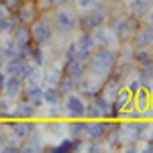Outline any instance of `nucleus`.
<instances>
[{
    "instance_id": "obj_1",
    "label": "nucleus",
    "mask_w": 153,
    "mask_h": 153,
    "mask_svg": "<svg viewBox=\"0 0 153 153\" xmlns=\"http://www.w3.org/2000/svg\"><path fill=\"white\" fill-rule=\"evenodd\" d=\"M114 65H117V53L106 45H102L98 51L94 49V53L88 59V68L94 78H108L114 71Z\"/></svg>"
},
{
    "instance_id": "obj_2",
    "label": "nucleus",
    "mask_w": 153,
    "mask_h": 153,
    "mask_svg": "<svg viewBox=\"0 0 153 153\" xmlns=\"http://www.w3.org/2000/svg\"><path fill=\"white\" fill-rule=\"evenodd\" d=\"M31 39L41 47L51 43V39H53V23H51V19H47V16L37 19L33 23V27H31Z\"/></svg>"
},
{
    "instance_id": "obj_3",
    "label": "nucleus",
    "mask_w": 153,
    "mask_h": 153,
    "mask_svg": "<svg viewBox=\"0 0 153 153\" xmlns=\"http://www.w3.org/2000/svg\"><path fill=\"white\" fill-rule=\"evenodd\" d=\"M106 21H108V10L104 6H94L88 14H84L82 19H78V25L84 31H94L98 27H102Z\"/></svg>"
},
{
    "instance_id": "obj_4",
    "label": "nucleus",
    "mask_w": 153,
    "mask_h": 153,
    "mask_svg": "<svg viewBox=\"0 0 153 153\" xmlns=\"http://www.w3.org/2000/svg\"><path fill=\"white\" fill-rule=\"evenodd\" d=\"M74 45H76V53H78V59H80V61H88L90 55L94 53V49L98 47L92 31H84L82 35L74 41Z\"/></svg>"
},
{
    "instance_id": "obj_5",
    "label": "nucleus",
    "mask_w": 153,
    "mask_h": 153,
    "mask_svg": "<svg viewBox=\"0 0 153 153\" xmlns=\"http://www.w3.org/2000/svg\"><path fill=\"white\" fill-rule=\"evenodd\" d=\"M51 23H53V29L57 33H71L76 29V25H78V16L71 10H68V8H59L53 14V21Z\"/></svg>"
},
{
    "instance_id": "obj_6",
    "label": "nucleus",
    "mask_w": 153,
    "mask_h": 153,
    "mask_svg": "<svg viewBox=\"0 0 153 153\" xmlns=\"http://www.w3.org/2000/svg\"><path fill=\"white\" fill-rule=\"evenodd\" d=\"M63 104H65V112L74 118H82L84 112H86V100H84L82 96L74 94V92L65 96V102Z\"/></svg>"
},
{
    "instance_id": "obj_7",
    "label": "nucleus",
    "mask_w": 153,
    "mask_h": 153,
    "mask_svg": "<svg viewBox=\"0 0 153 153\" xmlns=\"http://www.w3.org/2000/svg\"><path fill=\"white\" fill-rule=\"evenodd\" d=\"M37 127H39V125H33V123H10V125H6V129L12 133V139H16V141H21V143H23Z\"/></svg>"
},
{
    "instance_id": "obj_8",
    "label": "nucleus",
    "mask_w": 153,
    "mask_h": 153,
    "mask_svg": "<svg viewBox=\"0 0 153 153\" xmlns=\"http://www.w3.org/2000/svg\"><path fill=\"white\" fill-rule=\"evenodd\" d=\"M133 43H135V49H147L149 45H153V27L151 25H143L141 29L137 31Z\"/></svg>"
},
{
    "instance_id": "obj_9",
    "label": "nucleus",
    "mask_w": 153,
    "mask_h": 153,
    "mask_svg": "<svg viewBox=\"0 0 153 153\" xmlns=\"http://www.w3.org/2000/svg\"><path fill=\"white\" fill-rule=\"evenodd\" d=\"M106 133H108V125L106 123H88L84 137L90 139V141H102L106 137Z\"/></svg>"
},
{
    "instance_id": "obj_10",
    "label": "nucleus",
    "mask_w": 153,
    "mask_h": 153,
    "mask_svg": "<svg viewBox=\"0 0 153 153\" xmlns=\"http://www.w3.org/2000/svg\"><path fill=\"white\" fill-rule=\"evenodd\" d=\"M120 84H123V71H112L104 84V96L108 98H114L120 92Z\"/></svg>"
},
{
    "instance_id": "obj_11",
    "label": "nucleus",
    "mask_w": 153,
    "mask_h": 153,
    "mask_svg": "<svg viewBox=\"0 0 153 153\" xmlns=\"http://www.w3.org/2000/svg\"><path fill=\"white\" fill-rule=\"evenodd\" d=\"M84 143V137H70V139H63L59 141L55 147H49V151L55 153H65V151H78Z\"/></svg>"
},
{
    "instance_id": "obj_12",
    "label": "nucleus",
    "mask_w": 153,
    "mask_h": 153,
    "mask_svg": "<svg viewBox=\"0 0 153 153\" xmlns=\"http://www.w3.org/2000/svg\"><path fill=\"white\" fill-rule=\"evenodd\" d=\"M4 94L8 98H16V96L23 92V78L21 76H6V82H4Z\"/></svg>"
},
{
    "instance_id": "obj_13",
    "label": "nucleus",
    "mask_w": 153,
    "mask_h": 153,
    "mask_svg": "<svg viewBox=\"0 0 153 153\" xmlns=\"http://www.w3.org/2000/svg\"><path fill=\"white\" fill-rule=\"evenodd\" d=\"M63 74H65V76H70V78H74V80L78 82V80H82L84 76H86V65H84V61H80V59L65 61Z\"/></svg>"
},
{
    "instance_id": "obj_14",
    "label": "nucleus",
    "mask_w": 153,
    "mask_h": 153,
    "mask_svg": "<svg viewBox=\"0 0 153 153\" xmlns=\"http://www.w3.org/2000/svg\"><path fill=\"white\" fill-rule=\"evenodd\" d=\"M110 31H112V35L117 37V39H123L125 35L131 33V19H127V16L114 19V21L110 23Z\"/></svg>"
},
{
    "instance_id": "obj_15",
    "label": "nucleus",
    "mask_w": 153,
    "mask_h": 153,
    "mask_svg": "<svg viewBox=\"0 0 153 153\" xmlns=\"http://www.w3.org/2000/svg\"><path fill=\"white\" fill-rule=\"evenodd\" d=\"M123 129L127 131V133H131L129 135L131 143H137V141H141L145 131L149 129V123H129V125H123Z\"/></svg>"
},
{
    "instance_id": "obj_16",
    "label": "nucleus",
    "mask_w": 153,
    "mask_h": 153,
    "mask_svg": "<svg viewBox=\"0 0 153 153\" xmlns=\"http://www.w3.org/2000/svg\"><path fill=\"white\" fill-rule=\"evenodd\" d=\"M61 102V92L57 90V86H43V104L55 106Z\"/></svg>"
},
{
    "instance_id": "obj_17",
    "label": "nucleus",
    "mask_w": 153,
    "mask_h": 153,
    "mask_svg": "<svg viewBox=\"0 0 153 153\" xmlns=\"http://www.w3.org/2000/svg\"><path fill=\"white\" fill-rule=\"evenodd\" d=\"M12 39H14V43H16V47H21L25 45L27 41H31V29L27 27L25 23H21L14 31H12Z\"/></svg>"
},
{
    "instance_id": "obj_18",
    "label": "nucleus",
    "mask_w": 153,
    "mask_h": 153,
    "mask_svg": "<svg viewBox=\"0 0 153 153\" xmlns=\"http://www.w3.org/2000/svg\"><path fill=\"white\" fill-rule=\"evenodd\" d=\"M37 112H39V108H35L29 100L19 102V104L14 106V110H12V114H14V117H35Z\"/></svg>"
},
{
    "instance_id": "obj_19",
    "label": "nucleus",
    "mask_w": 153,
    "mask_h": 153,
    "mask_svg": "<svg viewBox=\"0 0 153 153\" xmlns=\"http://www.w3.org/2000/svg\"><path fill=\"white\" fill-rule=\"evenodd\" d=\"M23 63H25V59L16 55V57L8 59L2 68H4V71H6V76H21V71H23Z\"/></svg>"
},
{
    "instance_id": "obj_20",
    "label": "nucleus",
    "mask_w": 153,
    "mask_h": 153,
    "mask_svg": "<svg viewBox=\"0 0 153 153\" xmlns=\"http://www.w3.org/2000/svg\"><path fill=\"white\" fill-rule=\"evenodd\" d=\"M78 88V82L74 80V78H70V76H61L59 78V82H57V90L61 92V96H68V94H71L74 90Z\"/></svg>"
},
{
    "instance_id": "obj_21",
    "label": "nucleus",
    "mask_w": 153,
    "mask_h": 153,
    "mask_svg": "<svg viewBox=\"0 0 153 153\" xmlns=\"http://www.w3.org/2000/svg\"><path fill=\"white\" fill-rule=\"evenodd\" d=\"M78 88H80V92H82L84 96H96L100 92L94 80H90V78H86V76H84L82 80H78Z\"/></svg>"
},
{
    "instance_id": "obj_22",
    "label": "nucleus",
    "mask_w": 153,
    "mask_h": 153,
    "mask_svg": "<svg viewBox=\"0 0 153 153\" xmlns=\"http://www.w3.org/2000/svg\"><path fill=\"white\" fill-rule=\"evenodd\" d=\"M19 6H21L19 12H16L19 23H31V21H35V8H33V4H25V2H21Z\"/></svg>"
},
{
    "instance_id": "obj_23",
    "label": "nucleus",
    "mask_w": 153,
    "mask_h": 153,
    "mask_svg": "<svg viewBox=\"0 0 153 153\" xmlns=\"http://www.w3.org/2000/svg\"><path fill=\"white\" fill-rule=\"evenodd\" d=\"M114 98H117V100L112 102V114H120V112H123V108L129 104L131 92H129V90H125V92L120 90V92H118V94L114 96Z\"/></svg>"
},
{
    "instance_id": "obj_24",
    "label": "nucleus",
    "mask_w": 153,
    "mask_h": 153,
    "mask_svg": "<svg viewBox=\"0 0 153 153\" xmlns=\"http://www.w3.org/2000/svg\"><path fill=\"white\" fill-rule=\"evenodd\" d=\"M92 35H94V39H96L98 45H110V41H112V37H114V35H112V31H106V29H104V25L98 27V29H94Z\"/></svg>"
},
{
    "instance_id": "obj_25",
    "label": "nucleus",
    "mask_w": 153,
    "mask_h": 153,
    "mask_svg": "<svg viewBox=\"0 0 153 153\" xmlns=\"http://www.w3.org/2000/svg\"><path fill=\"white\" fill-rule=\"evenodd\" d=\"M92 100H94V104L102 110V114H112V102H110L108 96H104V94L98 92L96 96H92Z\"/></svg>"
},
{
    "instance_id": "obj_26",
    "label": "nucleus",
    "mask_w": 153,
    "mask_h": 153,
    "mask_svg": "<svg viewBox=\"0 0 153 153\" xmlns=\"http://www.w3.org/2000/svg\"><path fill=\"white\" fill-rule=\"evenodd\" d=\"M131 8L137 16H145V14L151 12V0H133Z\"/></svg>"
},
{
    "instance_id": "obj_27",
    "label": "nucleus",
    "mask_w": 153,
    "mask_h": 153,
    "mask_svg": "<svg viewBox=\"0 0 153 153\" xmlns=\"http://www.w3.org/2000/svg\"><path fill=\"white\" fill-rule=\"evenodd\" d=\"M86 125H88V123H84V120H76V123H70L65 129L70 131V137H84Z\"/></svg>"
},
{
    "instance_id": "obj_28",
    "label": "nucleus",
    "mask_w": 153,
    "mask_h": 153,
    "mask_svg": "<svg viewBox=\"0 0 153 153\" xmlns=\"http://www.w3.org/2000/svg\"><path fill=\"white\" fill-rule=\"evenodd\" d=\"M135 102H137V108L143 112V110L147 108V104H149V90L143 88L141 92H137V94H135Z\"/></svg>"
},
{
    "instance_id": "obj_29",
    "label": "nucleus",
    "mask_w": 153,
    "mask_h": 153,
    "mask_svg": "<svg viewBox=\"0 0 153 153\" xmlns=\"http://www.w3.org/2000/svg\"><path fill=\"white\" fill-rule=\"evenodd\" d=\"M84 117H88V118H100V117H104V114H102V110H100V108L94 104V100H92V102H86V112H84Z\"/></svg>"
},
{
    "instance_id": "obj_30",
    "label": "nucleus",
    "mask_w": 153,
    "mask_h": 153,
    "mask_svg": "<svg viewBox=\"0 0 153 153\" xmlns=\"http://www.w3.org/2000/svg\"><path fill=\"white\" fill-rule=\"evenodd\" d=\"M31 61H33V63H35V65H39V68H41V65H43V63H45V53H43V49H41V45H37V47H33V53H31Z\"/></svg>"
},
{
    "instance_id": "obj_31",
    "label": "nucleus",
    "mask_w": 153,
    "mask_h": 153,
    "mask_svg": "<svg viewBox=\"0 0 153 153\" xmlns=\"http://www.w3.org/2000/svg\"><path fill=\"white\" fill-rule=\"evenodd\" d=\"M135 61H137L139 65H147V63H151V61H153V57L149 55L147 49H137V53H135Z\"/></svg>"
},
{
    "instance_id": "obj_32",
    "label": "nucleus",
    "mask_w": 153,
    "mask_h": 153,
    "mask_svg": "<svg viewBox=\"0 0 153 153\" xmlns=\"http://www.w3.org/2000/svg\"><path fill=\"white\" fill-rule=\"evenodd\" d=\"M127 90H129L131 94H137V92L141 90V80H139L137 76H135L133 80H129V84H127Z\"/></svg>"
},
{
    "instance_id": "obj_33",
    "label": "nucleus",
    "mask_w": 153,
    "mask_h": 153,
    "mask_svg": "<svg viewBox=\"0 0 153 153\" xmlns=\"http://www.w3.org/2000/svg\"><path fill=\"white\" fill-rule=\"evenodd\" d=\"M71 59H78V53H76V45L70 43L68 49H65V61H71Z\"/></svg>"
},
{
    "instance_id": "obj_34",
    "label": "nucleus",
    "mask_w": 153,
    "mask_h": 153,
    "mask_svg": "<svg viewBox=\"0 0 153 153\" xmlns=\"http://www.w3.org/2000/svg\"><path fill=\"white\" fill-rule=\"evenodd\" d=\"M88 149L90 151H100L102 149V141H90L88 143Z\"/></svg>"
},
{
    "instance_id": "obj_35",
    "label": "nucleus",
    "mask_w": 153,
    "mask_h": 153,
    "mask_svg": "<svg viewBox=\"0 0 153 153\" xmlns=\"http://www.w3.org/2000/svg\"><path fill=\"white\" fill-rule=\"evenodd\" d=\"M76 2H78V6H80V8H90L96 0H76Z\"/></svg>"
},
{
    "instance_id": "obj_36",
    "label": "nucleus",
    "mask_w": 153,
    "mask_h": 153,
    "mask_svg": "<svg viewBox=\"0 0 153 153\" xmlns=\"http://www.w3.org/2000/svg\"><path fill=\"white\" fill-rule=\"evenodd\" d=\"M43 6H47V8H51V6H55L57 4V0H39Z\"/></svg>"
},
{
    "instance_id": "obj_37",
    "label": "nucleus",
    "mask_w": 153,
    "mask_h": 153,
    "mask_svg": "<svg viewBox=\"0 0 153 153\" xmlns=\"http://www.w3.org/2000/svg\"><path fill=\"white\" fill-rule=\"evenodd\" d=\"M4 82H6V71H2V70H0V90L4 88Z\"/></svg>"
},
{
    "instance_id": "obj_38",
    "label": "nucleus",
    "mask_w": 153,
    "mask_h": 153,
    "mask_svg": "<svg viewBox=\"0 0 153 153\" xmlns=\"http://www.w3.org/2000/svg\"><path fill=\"white\" fill-rule=\"evenodd\" d=\"M8 141V137L4 135V133H0V151H2V147H4V143Z\"/></svg>"
},
{
    "instance_id": "obj_39",
    "label": "nucleus",
    "mask_w": 153,
    "mask_h": 153,
    "mask_svg": "<svg viewBox=\"0 0 153 153\" xmlns=\"http://www.w3.org/2000/svg\"><path fill=\"white\" fill-rule=\"evenodd\" d=\"M149 25L153 27V12H149Z\"/></svg>"
},
{
    "instance_id": "obj_40",
    "label": "nucleus",
    "mask_w": 153,
    "mask_h": 153,
    "mask_svg": "<svg viewBox=\"0 0 153 153\" xmlns=\"http://www.w3.org/2000/svg\"><path fill=\"white\" fill-rule=\"evenodd\" d=\"M149 70H151V80H153V61L149 63Z\"/></svg>"
},
{
    "instance_id": "obj_41",
    "label": "nucleus",
    "mask_w": 153,
    "mask_h": 153,
    "mask_svg": "<svg viewBox=\"0 0 153 153\" xmlns=\"http://www.w3.org/2000/svg\"><path fill=\"white\" fill-rule=\"evenodd\" d=\"M149 141L153 143V129H151V135H149Z\"/></svg>"
},
{
    "instance_id": "obj_42",
    "label": "nucleus",
    "mask_w": 153,
    "mask_h": 153,
    "mask_svg": "<svg viewBox=\"0 0 153 153\" xmlns=\"http://www.w3.org/2000/svg\"><path fill=\"white\" fill-rule=\"evenodd\" d=\"M65 2H76V0H65Z\"/></svg>"
},
{
    "instance_id": "obj_43",
    "label": "nucleus",
    "mask_w": 153,
    "mask_h": 153,
    "mask_svg": "<svg viewBox=\"0 0 153 153\" xmlns=\"http://www.w3.org/2000/svg\"><path fill=\"white\" fill-rule=\"evenodd\" d=\"M149 102H151V104H153V96H151V100H149Z\"/></svg>"
}]
</instances>
